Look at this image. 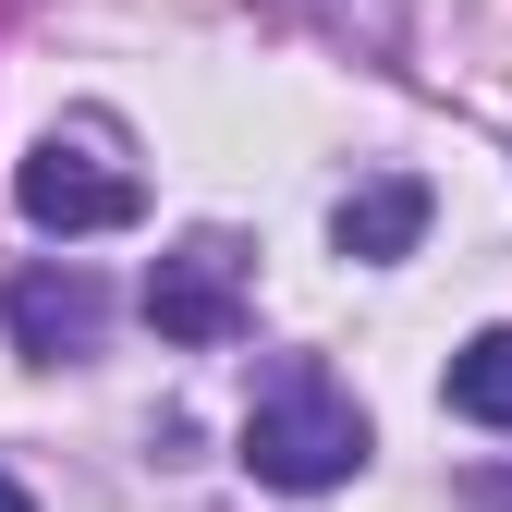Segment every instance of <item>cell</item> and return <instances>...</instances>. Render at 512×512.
Segmentation results:
<instances>
[{
  "label": "cell",
  "mask_w": 512,
  "mask_h": 512,
  "mask_svg": "<svg viewBox=\"0 0 512 512\" xmlns=\"http://www.w3.org/2000/svg\"><path fill=\"white\" fill-rule=\"evenodd\" d=\"M330 244L354 256V269H391V256H415V244H427V183H415V171H366V183H342Z\"/></svg>",
  "instance_id": "cell-5"
},
{
  "label": "cell",
  "mask_w": 512,
  "mask_h": 512,
  "mask_svg": "<svg viewBox=\"0 0 512 512\" xmlns=\"http://www.w3.org/2000/svg\"><path fill=\"white\" fill-rule=\"evenodd\" d=\"M13 208H25L37 232H61V244H74V232H122L147 196H135V171H110L86 135H49V147L13 171Z\"/></svg>",
  "instance_id": "cell-3"
},
{
  "label": "cell",
  "mask_w": 512,
  "mask_h": 512,
  "mask_svg": "<svg viewBox=\"0 0 512 512\" xmlns=\"http://www.w3.org/2000/svg\"><path fill=\"white\" fill-rule=\"evenodd\" d=\"M98 317H110V293L61 256V269H13V293H0V330H13V354L25 366H61V354H86L98 342Z\"/></svg>",
  "instance_id": "cell-4"
},
{
  "label": "cell",
  "mask_w": 512,
  "mask_h": 512,
  "mask_svg": "<svg viewBox=\"0 0 512 512\" xmlns=\"http://www.w3.org/2000/svg\"><path fill=\"white\" fill-rule=\"evenodd\" d=\"M147 330L183 342V354H208L244 330V244L232 232H183L159 269H147Z\"/></svg>",
  "instance_id": "cell-2"
},
{
  "label": "cell",
  "mask_w": 512,
  "mask_h": 512,
  "mask_svg": "<svg viewBox=\"0 0 512 512\" xmlns=\"http://www.w3.org/2000/svg\"><path fill=\"white\" fill-rule=\"evenodd\" d=\"M354 464H366V403L317 354H281L269 378H256V403H244V476L281 488V500H317Z\"/></svg>",
  "instance_id": "cell-1"
},
{
  "label": "cell",
  "mask_w": 512,
  "mask_h": 512,
  "mask_svg": "<svg viewBox=\"0 0 512 512\" xmlns=\"http://www.w3.org/2000/svg\"><path fill=\"white\" fill-rule=\"evenodd\" d=\"M0 512H37V500H25V476H13V464H0Z\"/></svg>",
  "instance_id": "cell-7"
},
{
  "label": "cell",
  "mask_w": 512,
  "mask_h": 512,
  "mask_svg": "<svg viewBox=\"0 0 512 512\" xmlns=\"http://www.w3.org/2000/svg\"><path fill=\"white\" fill-rule=\"evenodd\" d=\"M439 403H452L464 427H512V330H476L452 354V378H439Z\"/></svg>",
  "instance_id": "cell-6"
}]
</instances>
